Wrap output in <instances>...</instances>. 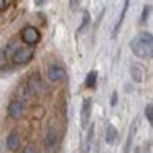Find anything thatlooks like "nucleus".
Returning <instances> with one entry per match:
<instances>
[{"label":"nucleus","mask_w":153,"mask_h":153,"mask_svg":"<svg viewBox=\"0 0 153 153\" xmlns=\"http://www.w3.org/2000/svg\"><path fill=\"white\" fill-rule=\"evenodd\" d=\"M132 53L140 59H150L153 56V36L150 31H142L130 41Z\"/></svg>","instance_id":"nucleus-1"},{"label":"nucleus","mask_w":153,"mask_h":153,"mask_svg":"<svg viewBox=\"0 0 153 153\" xmlns=\"http://www.w3.org/2000/svg\"><path fill=\"white\" fill-rule=\"evenodd\" d=\"M35 51L31 46H22V48H17L15 53L12 54V63L17 64V66H23V64L30 63L31 58H33Z\"/></svg>","instance_id":"nucleus-2"},{"label":"nucleus","mask_w":153,"mask_h":153,"mask_svg":"<svg viewBox=\"0 0 153 153\" xmlns=\"http://www.w3.org/2000/svg\"><path fill=\"white\" fill-rule=\"evenodd\" d=\"M58 146H59V135L53 127H50L46 135H45V148L48 153H56Z\"/></svg>","instance_id":"nucleus-3"},{"label":"nucleus","mask_w":153,"mask_h":153,"mask_svg":"<svg viewBox=\"0 0 153 153\" xmlns=\"http://www.w3.org/2000/svg\"><path fill=\"white\" fill-rule=\"evenodd\" d=\"M20 36H22V40H23V43L27 45V46H33V45H36L38 41L41 40L40 31L35 27H25L23 30L20 31Z\"/></svg>","instance_id":"nucleus-4"},{"label":"nucleus","mask_w":153,"mask_h":153,"mask_svg":"<svg viewBox=\"0 0 153 153\" xmlns=\"http://www.w3.org/2000/svg\"><path fill=\"white\" fill-rule=\"evenodd\" d=\"M7 114H8V117H10V119H13V120L22 119V117H23V114H25L23 102H22L20 99L10 100V104H8V107H7Z\"/></svg>","instance_id":"nucleus-5"},{"label":"nucleus","mask_w":153,"mask_h":153,"mask_svg":"<svg viewBox=\"0 0 153 153\" xmlns=\"http://www.w3.org/2000/svg\"><path fill=\"white\" fill-rule=\"evenodd\" d=\"M48 79L51 82H59L66 77V69H64L61 64H50L48 66Z\"/></svg>","instance_id":"nucleus-6"},{"label":"nucleus","mask_w":153,"mask_h":153,"mask_svg":"<svg viewBox=\"0 0 153 153\" xmlns=\"http://www.w3.org/2000/svg\"><path fill=\"white\" fill-rule=\"evenodd\" d=\"M27 86L30 89L31 94H40V92H45V84L41 81V76L38 73H33L27 81Z\"/></svg>","instance_id":"nucleus-7"},{"label":"nucleus","mask_w":153,"mask_h":153,"mask_svg":"<svg viewBox=\"0 0 153 153\" xmlns=\"http://www.w3.org/2000/svg\"><path fill=\"white\" fill-rule=\"evenodd\" d=\"M91 115H92V99H84L82 102V109H81V125L87 127L91 120Z\"/></svg>","instance_id":"nucleus-8"},{"label":"nucleus","mask_w":153,"mask_h":153,"mask_svg":"<svg viewBox=\"0 0 153 153\" xmlns=\"http://www.w3.org/2000/svg\"><path fill=\"white\" fill-rule=\"evenodd\" d=\"M20 143H22V138L20 135H18V132H10L7 137V148L10 150V152H17L18 148H20Z\"/></svg>","instance_id":"nucleus-9"},{"label":"nucleus","mask_w":153,"mask_h":153,"mask_svg":"<svg viewBox=\"0 0 153 153\" xmlns=\"http://www.w3.org/2000/svg\"><path fill=\"white\" fill-rule=\"evenodd\" d=\"M128 4H130V0H125V2H123V7H122V12H120V17H119V20H117L115 27H114V31H112V36H114V38L117 36V33H119L120 27H122V23H123V18H125V15H127V8H128Z\"/></svg>","instance_id":"nucleus-10"},{"label":"nucleus","mask_w":153,"mask_h":153,"mask_svg":"<svg viewBox=\"0 0 153 153\" xmlns=\"http://www.w3.org/2000/svg\"><path fill=\"white\" fill-rule=\"evenodd\" d=\"M142 74H143V71L140 66H137V64H132V66H130V76H132V79L135 81V82H142L143 81Z\"/></svg>","instance_id":"nucleus-11"},{"label":"nucleus","mask_w":153,"mask_h":153,"mask_svg":"<svg viewBox=\"0 0 153 153\" xmlns=\"http://www.w3.org/2000/svg\"><path fill=\"white\" fill-rule=\"evenodd\" d=\"M115 140H117V130L112 123H109V125H107V132H105V142L109 143V145H112Z\"/></svg>","instance_id":"nucleus-12"},{"label":"nucleus","mask_w":153,"mask_h":153,"mask_svg":"<svg viewBox=\"0 0 153 153\" xmlns=\"http://www.w3.org/2000/svg\"><path fill=\"white\" fill-rule=\"evenodd\" d=\"M96 82H97V71H89V73H87V76H86V87L87 89H92L94 86H96Z\"/></svg>","instance_id":"nucleus-13"},{"label":"nucleus","mask_w":153,"mask_h":153,"mask_svg":"<svg viewBox=\"0 0 153 153\" xmlns=\"http://www.w3.org/2000/svg\"><path fill=\"white\" fill-rule=\"evenodd\" d=\"M89 22H91V15H89V12H84V13H82V22H81L79 28H77V35L84 33V30H86V28L89 27Z\"/></svg>","instance_id":"nucleus-14"},{"label":"nucleus","mask_w":153,"mask_h":153,"mask_svg":"<svg viewBox=\"0 0 153 153\" xmlns=\"http://www.w3.org/2000/svg\"><path fill=\"white\" fill-rule=\"evenodd\" d=\"M135 127H137V122H133L132 128H130V133H128V138H127V142H125V148H123V153H130L132 140H133V135H135Z\"/></svg>","instance_id":"nucleus-15"},{"label":"nucleus","mask_w":153,"mask_h":153,"mask_svg":"<svg viewBox=\"0 0 153 153\" xmlns=\"http://www.w3.org/2000/svg\"><path fill=\"white\" fill-rule=\"evenodd\" d=\"M91 128H89V132H87V137H86V146H84V152L86 153H89V150H91V143H92V138H94V123L92 125H89Z\"/></svg>","instance_id":"nucleus-16"},{"label":"nucleus","mask_w":153,"mask_h":153,"mask_svg":"<svg viewBox=\"0 0 153 153\" xmlns=\"http://www.w3.org/2000/svg\"><path fill=\"white\" fill-rule=\"evenodd\" d=\"M7 54H8V50H2V51H0V69H5V68H7V64H8Z\"/></svg>","instance_id":"nucleus-17"},{"label":"nucleus","mask_w":153,"mask_h":153,"mask_svg":"<svg viewBox=\"0 0 153 153\" xmlns=\"http://www.w3.org/2000/svg\"><path fill=\"white\" fill-rule=\"evenodd\" d=\"M145 117H146V120H148V123H153V105H152V104H146Z\"/></svg>","instance_id":"nucleus-18"},{"label":"nucleus","mask_w":153,"mask_h":153,"mask_svg":"<svg viewBox=\"0 0 153 153\" xmlns=\"http://www.w3.org/2000/svg\"><path fill=\"white\" fill-rule=\"evenodd\" d=\"M148 13H150V5H145L143 7V12H142V17H140V22H146V18H148Z\"/></svg>","instance_id":"nucleus-19"},{"label":"nucleus","mask_w":153,"mask_h":153,"mask_svg":"<svg viewBox=\"0 0 153 153\" xmlns=\"http://www.w3.org/2000/svg\"><path fill=\"white\" fill-rule=\"evenodd\" d=\"M23 153H38V150H36V146H35V145H27V146H25V150H23Z\"/></svg>","instance_id":"nucleus-20"},{"label":"nucleus","mask_w":153,"mask_h":153,"mask_svg":"<svg viewBox=\"0 0 153 153\" xmlns=\"http://www.w3.org/2000/svg\"><path fill=\"white\" fill-rule=\"evenodd\" d=\"M79 2L81 0H69V7L73 8V10H76V8L79 7Z\"/></svg>","instance_id":"nucleus-21"},{"label":"nucleus","mask_w":153,"mask_h":153,"mask_svg":"<svg viewBox=\"0 0 153 153\" xmlns=\"http://www.w3.org/2000/svg\"><path fill=\"white\" fill-rule=\"evenodd\" d=\"M48 4V0H35V5L36 7H45Z\"/></svg>","instance_id":"nucleus-22"},{"label":"nucleus","mask_w":153,"mask_h":153,"mask_svg":"<svg viewBox=\"0 0 153 153\" xmlns=\"http://www.w3.org/2000/svg\"><path fill=\"white\" fill-rule=\"evenodd\" d=\"M7 7V0H0V10H5Z\"/></svg>","instance_id":"nucleus-23"},{"label":"nucleus","mask_w":153,"mask_h":153,"mask_svg":"<svg viewBox=\"0 0 153 153\" xmlns=\"http://www.w3.org/2000/svg\"><path fill=\"white\" fill-rule=\"evenodd\" d=\"M117 104V92H114V96H112V105H115Z\"/></svg>","instance_id":"nucleus-24"}]
</instances>
